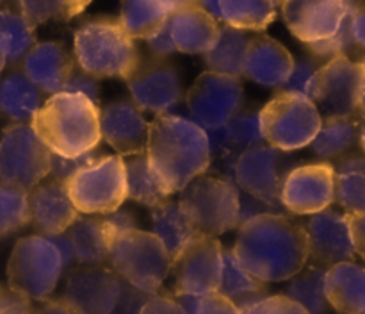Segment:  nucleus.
<instances>
[{"mask_svg": "<svg viewBox=\"0 0 365 314\" xmlns=\"http://www.w3.org/2000/svg\"><path fill=\"white\" fill-rule=\"evenodd\" d=\"M235 259L257 280H291L309 263L305 225L282 213H264L239 225Z\"/></svg>", "mask_w": 365, "mask_h": 314, "instance_id": "1", "label": "nucleus"}, {"mask_svg": "<svg viewBox=\"0 0 365 314\" xmlns=\"http://www.w3.org/2000/svg\"><path fill=\"white\" fill-rule=\"evenodd\" d=\"M146 157L168 195L180 193L210 166V143L205 128L182 114H157L150 123Z\"/></svg>", "mask_w": 365, "mask_h": 314, "instance_id": "2", "label": "nucleus"}, {"mask_svg": "<svg viewBox=\"0 0 365 314\" xmlns=\"http://www.w3.org/2000/svg\"><path fill=\"white\" fill-rule=\"evenodd\" d=\"M31 127L53 156H84L102 141L98 103L81 93L50 95L32 118Z\"/></svg>", "mask_w": 365, "mask_h": 314, "instance_id": "3", "label": "nucleus"}, {"mask_svg": "<svg viewBox=\"0 0 365 314\" xmlns=\"http://www.w3.org/2000/svg\"><path fill=\"white\" fill-rule=\"evenodd\" d=\"M134 41L118 20L84 21L73 36L75 61L82 71L95 78L127 81L141 61Z\"/></svg>", "mask_w": 365, "mask_h": 314, "instance_id": "4", "label": "nucleus"}, {"mask_svg": "<svg viewBox=\"0 0 365 314\" xmlns=\"http://www.w3.org/2000/svg\"><path fill=\"white\" fill-rule=\"evenodd\" d=\"M109 266L121 280L155 295L171 271V257L153 232H121L109 239Z\"/></svg>", "mask_w": 365, "mask_h": 314, "instance_id": "5", "label": "nucleus"}, {"mask_svg": "<svg viewBox=\"0 0 365 314\" xmlns=\"http://www.w3.org/2000/svg\"><path fill=\"white\" fill-rule=\"evenodd\" d=\"M178 206L196 234L217 238L241 223V193L223 178H192L180 191Z\"/></svg>", "mask_w": 365, "mask_h": 314, "instance_id": "6", "label": "nucleus"}, {"mask_svg": "<svg viewBox=\"0 0 365 314\" xmlns=\"http://www.w3.org/2000/svg\"><path fill=\"white\" fill-rule=\"evenodd\" d=\"M66 264L56 243L43 234L18 239L7 263L9 288L31 300L45 302L56 291Z\"/></svg>", "mask_w": 365, "mask_h": 314, "instance_id": "7", "label": "nucleus"}, {"mask_svg": "<svg viewBox=\"0 0 365 314\" xmlns=\"http://www.w3.org/2000/svg\"><path fill=\"white\" fill-rule=\"evenodd\" d=\"M264 143L292 152L310 146L319 132L323 116L316 103L292 93H278L259 111Z\"/></svg>", "mask_w": 365, "mask_h": 314, "instance_id": "8", "label": "nucleus"}, {"mask_svg": "<svg viewBox=\"0 0 365 314\" xmlns=\"http://www.w3.org/2000/svg\"><path fill=\"white\" fill-rule=\"evenodd\" d=\"M298 166L291 152L269 145L253 146L234 157L230 166L232 184L245 195L253 196L277 211L282 188L294 168Z\"/></svg>", "mask_w": 365, "mask_h": 314, "instance_id": "9", "label": "nucleus"}, {"mask_svg": "<svg viewBox=\"0 0 365 314\" xmlns=\"http://www.w3.org/2000/svg\"><path fill=\"white\" fill-rule=\"evenodd\" d=\"M68 195L82 214H109L127 200V177L121 156H102L66 182Z\"/></svg>", "mask_w": 365, "mask_h": 314, "instance_id": "10", "label": "nucleus"}, {"mask_svg": "<svg viewBox=\"0 0 365 314\" xmlns=\"http://www.w3.org/2000/svg\"><path fill=\"white\" fill-rule=\"evenodd\" d=\"M52 168V152L31 123H11L0 136V182L24 191L45 181Z\"/></svg>", "mask_w": 365, "mask_h": 314, "instance_id": "11", "label": "nucleus"}, {"mask_svg": "<svg viewBox=\"0 0 365 314\" xmlns=\"http://www.w3.org/2000/svg\"><path fill=\"white\" fill-rule=\"evenodd\" d=\"M191 120L207 132L225 127L245 106L241 81L230 75L203 71L185 96Z\"/></svg>", "mask_w": 365, "mask_h": 314, "instance_id": "12", "label": "nucleus"}, {"mask_svg": "<svg viewBox=\"0 0 365 314\" xmlns=\"http://www.w3.org/2000/svg\"><path fill=\"white\" fill-rule=\"evenodd\" d=\"M223 246L217 238L196 234L171 260L175 296H205L217 291Z\"/></svg>", "mask_w": 365, "mask_h": 314, "instance_id": "13", "label": "nucleus"}, {"mask_svg": "<svg viewBox=\"0 0 365 314\" xmlns=\"http://www.w3.org/2000/svg\"><path fill=\"white\" fill-rule=\"evenodd\" d=\"M359 61L348 56L331 57L317 71L314 103L324 118L359 116Z\"/></svg>", "mask_w": 365, "mask_h": 314, "instance_id": "14", "label": "nucleus"}, {"mask_svg": "<svg viewBox=\"0 0 365 314\" xmlns=\"http://www.w3.org/2000/svg\"><path fill=\"white\" fill-rule=\"evenodd\" d=\"M132 102L139 111L166 114L180 103L182 78L173 64L164 59L139 61L127 78Z\"/></svg>", "mask_w": 365, "mask_h": 314, "instance_id": "15", "label": "nucleus"}, {"mask_svg": "<svg viewBox=\"0 0 365 314\" xmlns=\"http://www.w3.org/2000/svg\"><path fill=\"white\" fill-rule=\"evenodd\" d=\"M335 202V166L314 163L296 166L282 188L280 203L292 214L312 216Z\"/></svg>", "mask_w": 365, "mask_h": 314, "instance_id": "16", "label": "nucleus"}, {"mask_svg": "<svg viewBox=\"0 0 365 314\" xmlns=\"http://www.w3.org/2000/svg\"><path fill=\"white\" fill-rule=\"evenodd\" d=\"M121 288L123 280L110 266H86L71 271L61 298L75 314H110Z\"/></svg>", "mask_w": 365, "mask_h": 314, "instance_id": "17", "label": "nucleus"}, {"mask_svg": "<svg viewBox=\"0 0 365 314\" xmlns=\"http://www.w3.org/2000/svg\"><path fill=\"white\" fill-rule=\"evenodd\" d=\"M351 6L353 0H285L282 14L292 36L310 45L331 38Z\"/></svg>", "mask_w": 365, "mask_h": 314, "instance_id": "18", "label": "nucleus"}, {"mask_svg": "<svg viewBox=\"0 0 365 314\" xmlns=\"http://www.w3.org/2000/svg\"><path fill=\"white\" fill-rule=\"evenodd\" d=\"M305 232L309 239V259H312L316 266L328 270L339 263L355 259L348 214L331 209L321 211L309 218Z\"/></svg>", "mask_w": 365, "mask_h": 314, "instance_id": "19", "label": "nucleus"}, {"mask_svg": "<svg viewBox=\"0 0 365 314\" xmlns=\"http://www.w3.org/2000/svg\"><path fill=\"white\" fill-rule=\"evenodd\" d=\"M150 123L130 100H116L100 111V132L118 156L128 157L146 150Z\"/></svg>", "mask_w": 365, "mask_h": 314, "instance_id": "20", "label": "nucleus"}, {"mask_svg": "<svg viewBox=\"0 0 365 314\" xmlns=\"http://www.w3.org/2000/svg\"><path fill=\"white\" fill-rule=\"evenodd\" d=\"M31 225L43 236L64 234L78 218L63 181L39 182L29 191Z\"/></svg>", "mask_w": 365, "mask_h": 314, "instance_id": "21", "label": "nucleus"}, {"mask_svg": "<svg viewBox=\"0 0 365 314\" xmlns=\"http://www.w3.org/2000/svg\"><path fill=\"white\" fill-rule=\"evenodd\" d=\"M73 70L75 59L59 41L36 43L24 57V74L39 91L48 95L63 91Z\"/></svg>", "mask_w": 365, "mask_h": 314, "instance_id": "22", "label": "nucleus"}, {"mask_svg": "<svg viewBox=\"0 0 365 314\" xmlns=\"http://www.w3.org/2000/svg\"><path fill=\"white\" fill-rule=\"evenodd\" d=\"M294 57L277 39L269 36H253L250 39L242 75L264 88H282L291 75Z\"/></svg>", "mask_w": 365, "mask_h": 314, "instance_id": "23", "label": "nucleus"}, {"mask_svg": "<svg viewBox=\"0 0 365 314\" xmlns=\"http://www.w3.org/2000/svg\"><path fill=\"white\" fill-rule=\"evenodd\" d=\"M168 27L177 52L184 54L209 52L220 32V24L196 4L171 14Z\"/></svg>", "mask_w": 365, "mask_h": 314, "instance_id": "24", "label": "nucleus"}, {"mask_svg": "<svg viewBox=\"0 0 365 314\" xmlns=\"http://www.w3.org/2000/svg\"><path fill=\"white\" fill-rule=\"evenodd\" d=\"M324 296L339 314H365V268L353 260L328 268Z\"/></svg>", "mask_w": 365, "mask_h": 314, "instance_id": "25", "label": "nucleus"}, {"mask_svg": "<svg viewBox=\"0 0 365 314\" xmlns=\"http://www.w3.org/2000/svg\"><path fill=\"white\" fill-rule=\"evenodd\" d=\"M191 4L195 0H123L118 21L132 39H146L171 14Z\"/></svg>", "mask_w": 365, "mask_h": 314, "instance_id": "26", "label": "nucleus"}, {"mask_svg": "<svg viewBox=\"0 0 365 314\" xmlns=\"http://www.w3.org/2000/svg\"><path fill=\"white\" fill-rule=\"evenodd\" d=\"M210 143V153L220 157H235L253 146L266 145L260 131L259 111L257 113H239L225 127L207 132Z\"/></svg>", "mask_w": 365, "mask_h": 314, "instance_id": "27", "label": "nucleus"}, {"mask_svg": "<svg viewBox=\"0 0 365 314\" xmlns=\"http://www.w3.org/2000/svg\"><path fill=\"white\" fill-rule=\"evenodd\" d=\"M250 39L252 38L245 31H239L227 24L220 25L216 41L210 46L209 52L203 54V61H205L209 71L237 78L241 77L242 70H245Z\"/></svg>", "mask_w": 365, "mask_h": 314, "instance_id": "28", "label": "nucleus"}, {"mask_svg": "<svg viewBox=\"0 0 365 314\" xmlns=\"http://www.w3.org/2000/svg\"><path fill=\"white\" fill-rule=\"evenodd\" d=\"M41 106V93L24 71H13L0 81V113L9 120L32 121Z\"/></svg>", "mask_w": 365, "mask_h": 314, "instance_id": "29", "label": "nucleus"}, {"mask_svg": "<svg viewBox=\"0 0 365 314\" xmlns=\"http://www.w3.org/2000/svg\"><path fill=\"white\" fill-rule=\"evenodd\" d=\"M68 239L77 263L86 266H102L109 260V238L102 218H82L78 214L68 228Z\"/></svg>", "mask_w": 365, "mask_h": 314, "instance_id": "30", "label": "nucleus"}, {"mask_svg": "<svg viewBox=\"0 0 365 314\" xmlns=\"http://www.w3.org/2000/svg\"><path fill=\"white\" fill-rule=\"evenodd\" d=\"M360 143L359 116L324 118L319 132L310 143L312 152L321 159H337L351 152Z\"/></svg>", "mask_w": 365, "mask_h": 314, "instance_id": "31", "label": "nucleus"}, {"mask_svg": "<svg viewBox=\"0 0 365 314\" xmlns=\"http://www.w3.org/2000/svg\"><path fill=\"white\" fill-rule=\"evenodd\" d=\"M152 228L153 234L170 253L171 260L196 236L195 228L182 213L178 202L171 200L152 207Z\"/></svg>", "mask_w": 365, "mask_h": 314, "instance_id": "32", "label": "nucleus"}, {"mask_svg": "<svg viewBox=\"0 0 365 314\" xmlns=\"http://www.w3.org/2000/svg\"><path fill=\"white\" fill-rule=\"evenodd\" d=\"M335 202L346 214L365 213V156H349L335 168Z\"/></svg>", "mask_w": 365, "mask_h": 314, "instance_id": "33", "label": "nucleus"}, {"mask_svg": "<svg viewBox=\"0 0 365 314\" xmlns=\"http://www.w3.org/2000/svg\"><path fill=\"white\" fill-rule=\"evenodd\" d=\"M125 161V177H127V198L143 206L155 207L166 202L168 193L152 171L146 157V150L135 156H128Z\"/></svg>", "mask_w": 365, "mask_h": 314, "instance_id": "34", "label": "nucleus"}, {"mask_svg": "<svg viewBox=\"0 0 365 314\" xmlns=\"http://www.w3.org/2000/svg\"><path fill=\"white\" fill-rule=\"evenodd\" d=\"M223 24L239 31L262 32L277 18L274 0H220Z\"/></svg>", "mask_w": 365, "mask_h": 314, "instance_id": "35", "label": "nucleus"}, {"mask_svg": "<svg viewBox=\"0 0 365 314\" xmlns=\"http://www.w3.org/2000/svg\"><path fill=\"white\" fill-rule=\"evenodd\" d=\"M34 29L21 13L0 9V54L6 63H16L27 56L36 45Z\"/></svg>", "mask_w": 365, "mask_h": 314, "instance_id": "36", "label": "nucleus"}, {"mask_svg": "<svg viewBox=\"0 0 365 314\" xmlns=\"http://www.w3.org/2000/svg\"><path fill=\"white\" fill-rule=\"evenodd\" d=\"M266 288L267 284L257 280L239 264L232 250L223 248V253H221V280L216 293L237 303L248 296L264 295Z\"/></svg>", "mask_w": 365, "mask_h": 314, "instance_id": "37", "label": "nucleus"}, {"mask_svg": "<svg viewBox=\"0 0 365 314\" xmlns=\"http://www.w3.org/2000/svg\"><path fill=\"white\" fill-rule=\"evenodd\" d=\"M324 275L327 270L316 264L307 270L303 268L291 278L285 296L299 303L309 314H324L328 309L327 296H324Z\"/></svg>", "mask_w": 365, "mask_h": 314, "instance_id": "38", "label": "nucleus"}, {"mask_svg": "<svg viewBox=\"0 0 365 314\" xmlns=\"http://www.w3.org/2000/svg\"><path fill=\"white\" fill-rule=\"evenodd\" d=\"M89 4L91 0H18L20 13L32 27L46 21H70Z\"/></svg>", "mask_w": 365, "mask_h": 314, "instance_id": "39", "label": "nucleus"}, {"mask_svg": "<svg viewBox=\"0 0 365 314\" xmlns=\"http://www.w3.org/2000/svg\"><path fill=\"white\" fill-rule=\"evenodd\" d=\"M31 223L29 191L0 182V239Z\"/></svg>", "mask_w": 365, "mask_h": 314, "instance_id": "40", "label": "nucleus"}, {"mask_svg": "<svg viewBox=\"0 0 365 314\" xmlns=\"http://www.w3.org/2000/svg\"><path fill=\"white\" fill-rule=\"evenodd\" d=\"M321 59L310 56L302 57L299 61H294L291 75L282 86L285 93H292V95H299L303 98L316 100V82H317V71L321 68Z\"/></svg>", "mask_w": 365, "mask_h": 314, "instance_id": "41", "label": "nucleus"}, {"mask_svg": "<svg viewBox=\"0 0 365 314\" xmlns=\"http://www.w3.org/2000/svg\"><path fill=\"white\" fill-rule=\"evenodd\" d=\"M351 16H353V6L349 9L348 16L344 18L342 25L339 27V31L335 32L331 38L323 39V41H317V43H310L309 50L314 57L317 59H331V57H337V56H351L355 54V50L359 49L353 39V32H351Z\"/></svg>", "mask_w": 365, "mask_h": 314, "instance_id": "42", "label": "nucleus"}, {"mask_svg": "<svg viewBox=\"0 0 365 314\" xmlns=\"http://www.w3.org/2000/svg\"><path fill=\"white\" fill-rule=\"evenodd\" d=\"M235 305L241 314H309L299 303L285 295H255L241 300Z\"/></svg>", "mask_w": 365, "mask_h": 314, "instance_id": "43", "label": "nucleus"}, {"mask_svg": "<svg viewBox=\"0 0 365 314\" xmlns=\"http://www.w3.org/2000/svg\"><path fill=\"white\" fill-rule=\"evenodd\" d=\"M175 298L187 314H241V309L220 293H210L205 296L182 295Z\"/></svg>", "mask_w": 365, "mask_h": 314, "instance_id": "44", "label": "nucleus"}, {"mask_svg": "<svg viewBox=\"0 0 365 314\" xmlns=\"http://www.w3.org/2000/svg\"><path fill=\"white\" fill-rule=\"evenodd\" d=\"M102 156L103 153H100L98 150H91V152L78 157H61L52 153V168H50V173H52L53 178H57V181L66 182L71 175L77 173L82 168L89 166V164L96 163Z\"/></svg>", "mask_w": 365, "mask_h": 314, "instance_id": "45", "label": "nucleus"}, {"mask_svg": "<svg viewBox=\"0 0 365 314\" xmlns=\"http://www.w3.org/2000/svg\"><path fill=\"white\" fill-rule=\"evenodd\" d=\"M32 300L9 285H0V314H32Z\"/></svg>", "mask_w": 365, "mask_h": 314, "instance_id": "46", "label": "nucleus"}, {"mask_svg": "<svg viewBox=\"0 0 365 314\" xmlns=\"http://www.w3.org/2000/svg\"><path fill=\"white\" fill-rule=\"evenodd\" d=\"M63 91L81 93V95L88 96V98L93 100L95 103H98V98H100V88L96 78L91 77V75H88L82 70L71 71L70 78H68L66 84H64Z\"/></svg>", "mask_w": 365, "mask_h": 314, "instance_id": "47", "label": "nucleus"}, {"mask_svg": "<svg viewBox=\"0 0 365 314\" xmlns=\"http://www.w3.org/2000/svg\"><path fill=\"white\" fill-rule=\"evenodd\" d=\"M148 293H143L135 289L134 285L127 284L123 280V288H121L120 300H118L116 307L110 314H139L141 313L143 305L148 300Z\"/></svg>", "mask_w": 365, "mask_h": 314, "instance_id": "48", "label": "nucleus"}, {"mask_svg": "<svg viewBox=\"0 0 365 314\" xmlns=\"http://www.w3.org/2000/svg\"><path fill=\"white\" fill-rule=\"evenodd\" d=\"M139 314H187L178 300L171 295H150Z\"/></svg>", "mask_w": 365, "mask_h": 314, "instance_id": "49", "label": "nucleus"}, {"mask_svg": "<svg viewBox=\"0 0 365 314\" xmlns=\"http://www.w3.org/2000/svg\"><path fill=\"white\" fill-rule=\"evenodd\" d=\"M102 221H103V227H106L107 238L109 239L113 238V236L121 234V232H128L138 228L132 213H128L127 209H121V207L120 209L113 211V213L103 214Z\"/></svg>", "mask_w": 365, "mask_h": 314, "instance_id": "50", "label": "nucleus"}, {"mask_svg": "<svg viewBox=\"0 0 365 314\" xmlns=\"http://www.w3.org/2000/svg\"><path fill=\"white\" fill-rule=\"evenodd\" d=\"M145 41L148 43V49L152 50V54L157 57V59H164V57H168V56H171V54L177 52L173 39H171L168 21L166 24L160 25L157 31H153L152 34L145 39Z\"/></svg>", "mask_w": 365, "mask_h": 314, "instance_id": "51", "label": "nucleus"}, {"mask_svg": "<svg viewBox=\"0 0 365 314\" xmlns=\"http://www.w3.org/2000/svg\"><path fill=\"white\" fill-rule=\"evenodd\" d=\"M351 32L356 46L365 50V0H353Z\"/></svg>", "mask_w": 365, "mask_h": 314, "instance_id": "52", "label": "nucleus"}, {"mask_svg": "<svg viewBox=\"0 0 365 314\" xmlns=\"http://www.w3.org/2000/svg\"><path fill=\"white\" fill-rule=\"evenodd\" d=\"M349 228H351L353 245H355V253L365 260V213L348 214Z\"/></svg>", "mask_w": 365, "mask_h": 314, "instance_id": "53", "label": "nucleus"}, {"mask_svg": "<svg viewBox=\"0 0 365 314\" xmlns=\"http://www.w3.org/2000/svg\"><path fill=\"white\" fill-rule=\"evenodd\" d=\"M32 314H75L63 298H48L32 310Z\"/></svg>", "mask_w": 365, "mask_h": 314, "instance_id": "54", "label": "nucleus"}, {"mask_svg": "<svg viewBox=\"0 0 365 314\" xmlns=\"http://www.w3.org/2000/svg\"><path fill=\"white\" fill-rule=\"evenodd\" d=\"M50 239H52L53 243H56V246L59 248L61 255H63L64 259V264H66V268H70L71 264H73L75 257H73V250H71V243L70 239L66 238V236L63 234H57V236H48Z\"/></svg>", "mask_w": 365, "mask_h": 314, "instance_id": "55", "label": "nucleus"}, {"mask_svg": "<svg viewBox=\"0 0 365 314\" xmlns=\"http://www.w3.org/2000/svg\"><path fill=\"white\" fill-rule=\"evenodd\" d=\"M195 4L198 7H202L205 13H209L216 21H223V16H221L220 0H195Z\"/></svg>", "mask_w": 365, "mask_h": 314, "instance_id": "56", "label": "nucleus"}, {"mask_svg": "<svg viewBox=\"0 0 365 314\" xmlns=\"http://www.w3.org/2000/svg\"><path fill=\"white\" fill-rule=\"evenodd\" d=\"M360 91H359V114L365 116V54L360 57Z\"/></svg>", "mask_w": 365, "mask_h": 314, "instance_id": "57", "label": "nucleus"}, {"mask_svg": "<svg viewBox=\"0 0 365 314\" xmlns=\"http://www.w3.org/2000/svg\"><path fill=\"white\" fill-rule=\"evenodd\" d=\"M360 146H362L365 156V116L360 120Z\"/></svg>", "mask_w": 365, "mask_h": 314, "instance_id": "58", "label": "nucleus"}, {"mask_svg": "<svg viewBox=\"0 0 365 314\" xmlns=\"http://www.w3.org/2000/svg\"><path fill=\"white\" fill-rule=\"evenodd\" d=\"M4 66H6V59H4L2 54H0V71L4 70Z\"/></svg>", "mask_w": 365, "mask_h": 314, "instance_id": "59", "label": "nucleus"}, {"mask_svg": "<svg viewBox=\"0 0 365 314\" xmlns=\"http://www.w3.org/2000/svg\"><path fill=\"white\" fill-rule=\"evenodd\" d=\"M274 2H277V6H278V4H284L285 0H274Z\"/></svg>", "mask_w": 365, "mask_h": 314, "instance_id": "60", "label": "nucleus"}, {"mask_svg": "<svg viewBox=\"0 0 365 314\" xmlns=\"http://www.w3.org/2000/svg\"><path fill=\"white\" fill-rule=\"evenodd\" d=\"M4 2H6V0H0V4H4Z\"/></svg>", "mask_w": 365, "mask_h": 314, "instance_id": "61", "label": "nucleus"}]
</instances>
